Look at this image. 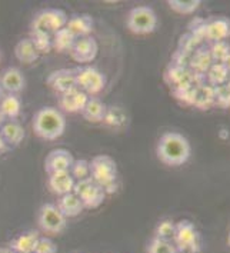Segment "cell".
I'll return each instance as SVG.
<instances>
[{"mask_svg":"<svg viewBox=\"0 0 230 253\" xmlns=\"http://www.w3.org/2000/svg\"><path fill=\"white\" fill-rule=\"evenodd\" d=\"M156 155L163 165L170 166V168H177V166L185 165L190 159L192 146H190L189 140L182 133L166 132L157 140Z\"/></svg>","mask_w":230,"mask_h":253,"instance_id":"obj_1","label":"cell"},{"mask_svg":"<svg viewBox=\"0 0 230 253\" xmlns=\"http://www.w3.org/2000/svg\"><path fill=\"white\" fill-rule=\"evenodd\" d=\"M32 126L38 137L43 140H56L66 130V118L56 107H41L36 112Z\"/></svg>","mask_w":230,"mask_h":253,"instance_id":"obj_2","label":"cell"},{"mask_svg":"<svg viewBox=\"0 0 230 253\" xmlns=\"http://www.w3.org/2000/svg\"><path fill=\"white\" fill-rule=\"evenodd\" d=\"M90 177L105 193H115L117 190V165L109 155H97L90 162Z\"/></svg>","mask_w":230,"mask_h":253,"instance_id":"obj_3","label":"cell"},{"mask_svg":"<svg viewBox=\"0 0 230 253\" xmlns=\"http://www.w3.org/2000/svg\"><path fill=\"white\" fill-rule=\"evenodd\" d=\"M126 26L133 35H150L157 27V14L150 6H136L127 13Z\"/></svg>","mask_w":230,"mask_h":253,"instance_id":"obj_4","label":"cell"},{"mask_svg":"<svg viewBox=\"0 0 230 253\" xmlns=\"http://www.w3.org/2000/svg\"><path fill=\"white\" fill-rule=\"evenodd\" d=\"M173 245L177 252L200 253L202 251V238L196 226L190 220H180L176 223V232L173 238Z\"/></svg>","mask_w":230,"mask_h":253,"instance_id":"obj_5","label":"cell"},{"mask_svg":"<svg viewBox=\"0 0 230 253\" xmlns=\"http://www.w3.org/2000/svg\"><path fill=\"white\" fill-rule=\"evenodd\" d=\"M69 16L62 9H43L35 14L32 20V32H44V33H56L60 29L66 27Z\"/></svg>","mask_w":230,"mask_h":253,"instance_id":"obj_6","label":"cell"},{"mask_svg":"<svg viewBox=\"0 0 230 253\" xmlns=\"http://www.w3.org/2000/svg\"><path fill=\"white\" fill-rule=\"evenodd\" d=\"M38 225L46 235H60L68 226V219L56 203H44L38 213Z\"/></svg>","mask_w":230,"mask_h":253,"instance_id":"obj_7","label":"cell"},{"mask_svg":"<svg viewBox=\"0 0 230 253\" xmlns=\"http://www.w3.org/2000/svg\"><path fill=\"white\" fill-rule=\"evenodd\" d=\"M76 86L87 96H93L105 89L106 76L93 66L79 67L76 69Z\"/></svg>","mask_w":230,"mask_h":253,"instance_id":"obj_8","label":"cell"},{"mask_svg":"<svg viewBox=\"0 0 230 253\" xmlns=\"http://www.w3.org/2000/svg\"><path fill=\"white\" fill-rule=\"evenodd\" d=\"M73 193L80 198L84 209H96L106 199V193L103 187L95 183L92 177L84 179V180H77L73 187Z\"/></svg>","mask_w":230,"mask_h":253,"instance_id":"obj_9","label":"cell"},{"mask_svg":"<svg viewBox=\"0 0 230 253\" xmlns=\"http://www.w3.org/2000/svg\"><path fill=\"white\" fill-rule=\"evenodd\" d=\"M73 162H75V158L68 149H63V147L53 149L52 152H49V155L44 159V170L47 174L69 172Z\"/></svg>","mask_w":230,"mask_h":253,"instance_id":"obj_10","label":"cell"},{"mask_svg":"<svg viewBox=\"0 0 230 253\" xmlns=\"http://www.w3.org/2000/svg\"><path fill=\"white\" fill-rule=\"evenodd\" d=\"M47 84L56 93L63 94L76 89V69H59L47 76Z\"/></svg>","mask_w":230,"mask_h":253,"instance_id":"obj_11","label":"cell"},{"mask_svg":"<svg viewBox=\"0 0 230 253\" xmlns=\"http://www.w3.org/2000/svg\"><path fill=\"white\" fill-rule=\"evenodd\" d=\"M97 52H99V46L95 38L86 36V38L76 39L69 54L77 63H89L97 56Z\"/></svg>","mask_w":230,"mask_h":253,"instance_id":"obj_12","label":"cell"},{"mask_svg":"<svg viewBox=\"0 0 230 253\" xmlns=\"http://www.w3.org/2000/svg\"><path fill=\"white\" fill-rule=\"evenodd\" d=\"M0 86L4 90V93L17 94L25 89L26 79H25V76H23L20 69L13 66L6 67L0 73Z\"/></svg>","mask_w":230,"mask_h":253,"instance_id":"obj_13","label":"cell"},{"mask_svg":"<svg viewBox=\"0 0 230 253\" xmlns=\"http://www.w3.org/2000/svg\"><path fill=\"white\" fill-rule=\"evenodd\" d=\"M230 39V19L225 16L213 17L206 22V42H228Z\"/></svg>","mask_w":230,"mask_h":253,"instance_id":"obj_14","label":"cell"},{"mask_svg":"<svg viewBox=\"0 0 230 253\" xmlns=\"http://www.w3.org/2000/svg\"><path fill=\"white\" fill-rule=\"evenodd\" d=\"M87 99H89V96L76 87V89H72L66 93L60 94L59 106L63 112H68V113H79V112L81 113Z\"/></svg>","mask_w":230,"mask_h":253,"instance_id":"obj_15","label":"cell"},{"mask_svg":"<svg viewBox=\"0 0 230 253\" xmlns=\"http://www.w3.org/2000/svg\"><path fill=\"white\" fill-rule=\"evenodd\" d=\"M66 27L76 39H80L90 36V33L95 29V20L90 14H73L72 17H69Z\"/></svg>","mask_w":230,"mask_h":253,"instance_id":"obj_16","label":"cell"},{"mask_svg":"<svg viewBox=\"0 0 230 253\" xmlns=\"http://www.w3.org/2000/svg\"><path fill=\"white\" fill-rule=\"evenodd\" d=\"M76 180L70 172H59L49 174V189L57 196H65L73 192Z\"/></svg>","mask_w":230,"mask_h":253,"instance_id":"obj_17","label":"cell"},{"mask_svg":"<svg viewBox=\"0 0 230 253\" xmlns=\"http://www.w3.org/2000/svg\"><path fill=\"white\" fill-rule=\"evenodd\" d=\"M0 134H1V137L4 139V142H6L7 146L14 147L19 146V145L23 142V139H25V136H26V132H25L23 126H22L17 120H7V122L1 126Z\"/></svg>","mask_w":230,"mask_h":253,"instance_id":"obj_18","label":"cell"},{"mask_svg":"<svg viewBox=\"0 0 230 253\" xmlns=\"http://www.w3.org/2000/svg\"><path fill=\"white\" fill-rule=\"evenodd\" d=\"M106 112H108V107L106 105L99 99V97H89L86 105L81 110V116L83 119L90 122V123H100L105 120L106 116Z\"/></svg>","mask_w":230,"mask_h":253,"instance_id":"obj_19","label":"cell"},{"mask_svg":"<svg viewBox=\"0 0 230 253\" xmlns=\"http://www.w3.org/2000/svg\"><path fill=\"white\" fill-rule=\"evenodd\" d=\"M56 205H57L59 211L63 213V216L66 219H69V217H76V216H79L84 211V206L81 203L80 198L76 196L73 192L65 195V196H60Z\"/></svg>","mask_w":230,"mask_h":253,"instance_id":"obj_20","label":"cell"},{"mask_svg":"<svg viewBox=\"0 0 230 253\" xmlns=\"http://www.w3.org/2000/svg\"><path fill=\"white\" fill-rule=\"evenodd\" d=\"M14 56L23 65H32L39 59V52L36 50L30 38L22 39L14 46Z\"/></svg>","mask_w":230,"mask_h":253,"instance_id":"obj_21","label":"cell"},{"mask_svg":"<svg viewBox=\"0 0 230 253\" xmlns=\"http://www.w3.org/2000/svg\"><path fill=\"white\" fill-rule=\"evenodd\" d=\"M39 233L38 232H26V233H20L19 236H16L12 239L9 248L13 249L16 253H33L35 248L38 245L39 240Z\"/></svg>","mask_w":230,"mask_h":253,"instance_id":"obj_22","label":"cell"},{"mask_svg":"<svg viewBox=\"0 0 230 253\" xmlns=\"http://www.w3.org/2000/svg\"><path fill=\"white\" fill-rule=\"evenodd\" d=\"M215 63V60L212 59L209 49L206 47H199L194 53L192 54L190 59V69L194 73H207V70L210 69V66Z\"/></svg>","mask_w":230,"mask_h":253,"instance_id":"obj_23","label":"cell"},{"mask_svg":"<svg viewBox=\"0 0 230 253\" xmlns=\"http://www.w3.org/2000/svg\"><path fill=\"white\" fill-rule=\"evenodd\" d=\"M76 38L68 30V27L60 29L52 36V49L57 53H70Z\"/></svg>","mask_w":230,"mask_h":253,"instance_id":"obj_24","label":"cell"},{"mask_svg":"<svg viewBox=\"0 0 230 253\" xmlns=\"http://www.w3.org/2000/svg\"><path fill=\"white\" fill-rule=\"evenodd\" d=\"M0 110L7 120H16L22 113V100L17 94H4L0 102Z\"/></svg>","mask_w":230,"mask_h":253,"instance_id":"obj_25","label":"cell"},{"mask_svg":"<svg viewBox=\"0 0 230 253\" xmlns=\"http://www.w3.org/2000/svg\"><path fill=\"white\" fill-rule=\"evenodd\" d=\"M230 70L228 67L225 66L222 62H215L210 69L207 70L206 73V80L209 82L207 84L217 87V86H222V84H226L228 80H229Z\"/></svg>","mask_w":230,"mask_h":253,"instance_id":"obj_26","label":"cell"},{"mask_svg":"<svg viewBox=\"0 0 230 253\" xmlns=\"http://www.w3.org/2000/svg\"><path fill=\"white\" fill-rule=\"evenodd\" d=\"M215 105H216L215 103V87L210 84H203V86L197 87L194 106L202 109V110H206Z\"/></svg>","mask_w":230,"mask_h":253,"instance_id":"obj_27","label":"cell"},{"mask_svg":"<svg viewBox=\"0 0 230 253\" xmlns=\"http://www.w3.org/2000/svg\"><path fill=\"white\" fill-rule=\"evenodd\" d=\"M167 4L175 13L192 14L200 7L202 1L200 0H169Z\"/></svg>","mask_w":230,"mask_h":253,"instance_id":"obj_28","label":"cell"},{"mask_svg":"<svg viewBox=\"0 0 230 253\" xmlns=\"http://www.w3.org/2000/svg\"><path fill=\"white\" fill-rule=\"evenodd\" d=\"M30 40L33 42L36 50L40 53L52 52V36L44 32H30Z\"/></svg>","mask_w":230,"mask_h":253,"instance_id":"obj_29","label":"cell"},{"mask_svg":"<svg viewBox=\"0 0 230 253\" xmlns=\"http://www.w3.org/2000/svg\"><path fill=\"white\" fill-rule=\"evenodd\" d=\"M175 232H176V222H173L172 219H163L154 229V238L173 242Z\"/></svg>","mask_w":230,"mask_h":253,"instance_id":"obj_30","label":"cell"},{"mask_svg":"<svg viewBox=\"0 0 230 253\" xmlns=\"http://www.w3.org/2000/svg\"><path fill=\"white\" fill-rule=\"evenodd\" d=\"M69 172H70V174L73 176V179L76 182L89 179L90 177V162L86 159L75 160Z\"/></svg>","mask_w":230,"mask_h":253,"instance_id":"obj_31","label":"cell"},{"mask_svg":"<svg viewBox=\"0 0 230 253\" xmlns=\"http://www.w3.org/2000/svg\"><path fill=\"white\" fill-rule=\"evenodd\" d=\"M148 253H179L176 246L170 240H163L153 238L148 246Z\"/></svg>","mask_w":230,"mask_h":253,"instance_id":"obj_32","label":"cell"},{"mask_svg":"<svg viewBox=\"0 0 230 253\" xmlns=\"http://www.w3.org/2000/svg\"><path fill=\"white\" fill-rule=\"evenodd\" d=\"M202 43L199 42V40H196L193 38V35H190L189 32L188 33H185V35H182L180 36V39H179V47H177V50H180V52H183V53H188L192 54L194 53L197 49H199V46H200Z\"/></svg>","mask_w":230,"mask_h":253,"instance_id":"obj_33","label":"cell"},{"mask_svg":"<svg viewBox=\"0 0 230 253\" xmlns=\"http://www.w3.org/2000/svg\"><path fill=\"white\" fill-rule=\"evenodd\" d=\"M207 49L215 62H222L225 59V56L229 53L230 44L229 42H216V43H210V46Z\"/></svg>","mask_w":230,"mask_h":253,"instance_id":"obj_34","label":"cell"},{"mask_svg":"<svg viewBox=\"0 0 230 253\" xmlns=\"http://www.w3.org/2000/svg\"><path fill=\"white\" fill-rule=\"evenodd\" d=\"M215 103L220 107H230V89L226 84L215 87Z\"/></svg>","mask_w":230,"mask_h":253,"instance_id":"obj_35","label":"cell"},{"mask_svg":"<svg viewBox=\"0 0 230 253\" xmlns=\"http://www.w3.org/2000/svg\"><path fill=\"white\" fill-rule=\"evenodd\" d=\"M33 253H57V246L50 238L40 236Z\"/></svg>","mask_w":230,"mask_h":253,"instance_id":"obj_36","label":"cell"},{"mask_svg":"<svg viewBox=\"0 0 230 253\" xmlns=\"http://www.w3.org/2000/svg\"><path fill=\"white\" fill-rule=\"evenodd\" d=\"M190 59H192L190 54L183 53V52H180V50H176V52L173 53V56H172V65H173V66L189 69Z\"/></svg>","mask_w":230,"mask_h":253,"instance_id":"obj_37","label":"cell"},{"mask_svg":"<svg viewBox=\"0 0 230 253\" xmlns=\"http://www.w3.org/2000/svg\"><path fill=\"white\" fill-rule=\"evenodd\" d=\"M119 112H120L119 109H108L106 116H105V120H103V122H106L108 125H112V126H119L120 123L124 122V115L117 116Z\"/></svg>","mask_w":230,"mask_h":253,"instance_id":"obj_38","label":"cell"},{"mask_svg":"<svg viewBox=\"0 0 230 253\" xmlns=\"http://www.w3.org/2000/svg\"><path fill=\"white\" fill-rule=\"evenodd\" d=\"M7 149H9V146L6 145L4 139H3V137H1V134H0V155H3Z\"/></svg>","mask_w":230,"mask_h":253,"instance_id":"obj_39","label":"cell"},{"mask_svg":"<svg viewBox=\"0 0 230 253\" xmlns=\"http://www.w3.org/2000/svg\"><path fill=\"white\" fill-rule=\"evenodd\" d=\"M222 63H223V65H225V66L228 67V69L230 70V50H229V53L225 56V59L222 60Z\"/></svg>","mask_w":230,"mask_h":253,"instance_id":"obj_40","label":"cell"},{"mask_svg":"<svg viewBox=\"0 0 230 253\" xmlns=\"http://www.w3.org/2000/svg\"><path fill=\"white\" fill-rule=\"evenodd\" d=\"M0 253H16L13 249H10L9 246H3V248H0Z\"/></svg>","mask_w":230,"mask_h":253,"instance_id":"obj_41","label":"cell"},{"mask_svg":"<svg viewBox=\"0 0 230 253\" xmlns=\"http://www.w3.org/2000/svg\"><path fill=\"white\" fill-rule=\"evenodd\" d=\"M6 118H4V115H3V113H1V110H0V129H1V126H3V125H4V123H6Z\"/></svg>","mask_w":230,"mask_h":253,"instance_id":"obj_42","label":"cell"},{"mask_svg":"<svg viewBox=\"0 0 230 253\" xmlns=\"http://www.w3.org/2000/svg\"><path fill=\"white\" fill-rule=\"evenodd\" d=\"M4 90H3V89H1V86H0V102H1V99H3V97H4Z\"/></svg>","mask_w":230,"mask_h":253,"instance_id":"obj_43","label":"cell"},{"mask_svg":"<svg viewBox=\"0 0 230 253\" xmlns=\"http://www.w3.org/2000/svg\"><path fill=\"white\" fill-rule=\"evenodd\" d=\"M226 86L230 89V76H229V80H228V83H226Z\"/></svg>","mask_w":230,"mask_h":253,"instance_id":"obj_44","label":"cell"},{"mask_svg":"<svg viewBox=\"0 0 230 253\" xmlns=\"http://www.w3.org/2000/svg\"><path fill=\"white\" fill-rule=\"evenodd\" d=\"M229 246H230V233H229Z\"/></svg>","mask_w":230,"mask_h":253,"instance_id":"obj_45","label":"cell"},{"mask_svg":"<svg viewBox=\"0 0 230 253\" xmlns=\"http://www.w3.org/2000/svg\"><path fill=\"white\" fill-rule=\"evenodd\" d=\"M0 59H1V50H0Z\"/></svg>","mask_w":230,"mask_h":253,"instance_id":"obj_46","label":"cell"},{"mask_svg":"<svg viewBox=\"0 0 230 253\" xmlns=\"http://www.w3.org/2000/svg\"><path fill=\"white\" fill-rule=\"evenodd\" d=\"M179 253H182V252H179Z\"/></svg>","mask_w":230,"mask_h":253,"instance_id":"obj_47","label":"cell"}]
</instances>
